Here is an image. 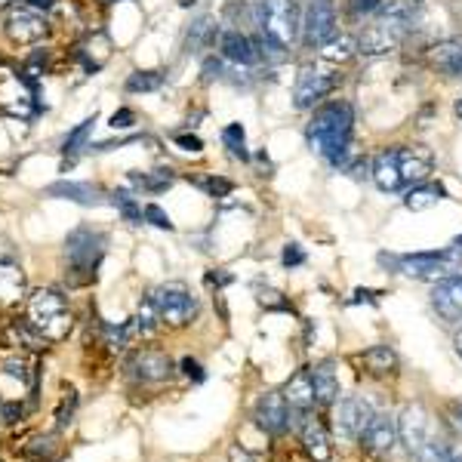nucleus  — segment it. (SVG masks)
Here are the masks:
<instances>
[{"instance_id": "f257e3e1", "label": "nucleus", "mask_w": 462, "mask_h": 462, "mask_svg": "<svg viewBox=\"0 0 462 462\" xmlns=\"http://www.w3.org/2000/svg\"><path fill=\"white\" fill-rule=\"evenodd\" d=\"M308 149L318 158H324L330 166L343 170L352 158V139H354V109L345 99H333L327 105L314 109L312 120L305 126Z\"/></svg>"}, {"instance_id": "f03ea898", "label": "nucleus", "mask_w": 462, "mask_h": 462, "mask_svg": "<svg viewBox=\"0 0 462 462\" xmlns=\"http://www.w3.org/2000/svg\"><path fill=\"white\" fill-rule=\"evenodd\" d=\"M259 35H265L284 50H293L303 37V12L296 0H259L256 6Z\"/></svg>"}, {"instance_id": "7ed1b4c3", "label": "nucleus", "mask_w": 462, "mask_h": 462, "mask_svg": "<svg viewBox=\"0 0 462 462\" xmlns=\"http://www.w3.org/2000/svg\"><path fill=\"white\" fill-rule=\"evenodd\" d=\"M462 269V244L453 240L444 250H428V253H407V256H398V272L407 274V278L417 280H441L450 278Z\"/></svg>"}, {"instance_id": "20e7f679", "label": "nucleus", "mask_w": 462, "mask_h": 462, "mask_svg": "<svg viewBox=\"0 0 462 462\" xmlns=\"http://www.w3.org/2000/svg\"><path fill=\"white\" fill-rule=\"evenodd\" d=\"M28 324L35 327L46 343L65 339L71 330L69 305H65V299L59 296L56 290H37L35 296L28 299Z\"/></svg>"}, {"instance_id": "39448f33", "label": "nucleus", "mask_w": 462, "mask_h": 462, "mask_svg": "<svg viewBox=\"0 0 462 462\" xmlns=\"http://www.w3.org/2000/svg\"><path fill=\"white\" fill-rule=\"evenodd\" d=\"M0 109L12 118L31 120L37 115V84L25 71L4 65L0 69Z\"/></svg>"}, {"instance_id": "423d86ee", "label": "nucleus", "mask_w": 462, "mask_h": 462, "mask_svg": "<svg viewBox=\"0 0 462 462\" xmlns=\"http://www.w3.org/2000/svg\"><path fill=\"white\" fill-rule=\"evenodd\" d=\"M105 253V234L96 231V229H86L80 225L65 238V256H69V265L71 272L77 274V284L80 280H93L96 278V269H99V259Z\"/></svg>"}, {"instance_id": "0eeeda50", "label": "nucleus", "mask_w": 462, "mask_h": 462, "mask_svg": "<svg viewBox=\"0 0 462 462\" xmlns=\"http://www.w3.org/2000/svg\"><path fill=\"white\" fill-rule=\"evenodd\" d=\"M413 31L417 28H410V25L401 22V19L377 12V19H373V22L358 35V53L361 56H385V53L398 50Z\"/></svg>"}, {"instance_id": "6e6552de", "label": "nucleus", "mask_w": 462, "mask_h": 462, "mask_svg": "<svg viewBox=\"0 0 462 462\" xmlns=\"http://www.w3.org/2000/svg\"><path fill=\"white\" fill-rule=\"evenodd\" d=\"M339 86V75L333 69H320V65H303L296 75V84H293V105L299 111H312L330 96Z\"/></svg>"}, {"instance_id": "1a4fd4ad", "label": "nucleus", "mask_w": 462, "mask_h": 462, "mask_svg": "<svg viewBox=\"0 0 462 462\" xmlns=\"http://www.w3.org/2000/svg\"><path fill=\"white\" fill-rule=\"evenodd\" d=\"M151 303H154V308H158L160 320L170 327L191 324L200 312L198 296H194L185 284H160L158 290L151 293Z\"/></svg>"}, {"instance_id": "9d476101", "label": "nucleus", "mask_w": 462, "mask_h": 462, "mask_svg": "<svg viewBox=\"0 0 462 462\" xmlns=\"http://www.w3.org/2000/svg\"><path fill=\"white\" fill-rule=\"evenodd\" d=\"M339 12L333 0H308L303 12V44L308 50H320L330 37H336Z\"/></svg>"}, {"instance_id": "9b49d317", "label": "nucleus", "mask_w": 462, "mask_h": 462, "mask_svg": "<svg viewBox=\"0 0 462 462\" xmlns=\"http://www.w3.org/2000/svg\"><path fill=\"white\" fill-rule=\"evenodd\" d=\"M373 407L370 401H364L361 394H348L336 404V410H333V426H336L339 438L345 441H361V434L367 432V426L373 423Z\"/></svg>"}, {"instance_id": "f8f14e48", "label": "nucleus", "mask_w": 462, "mask_h": 462, "mask_svg": "<svg viewBox=\"0 0 462 462\" xmlns=\"http://www.w3.org/2000/svg\"><path fill=\"white\" fill-rule=\"evenodd\" d=\"M4 28L12 44H37L50 31V19L44 16V10H35L28 4H16L6 12Z\"/></svg>"}, {"instance_id": "ddd939ff", "label": "nucleus", "mask_w": 462, "mask_h": 462, "mask_svg": "<svg viewBox=\"0 0 462 462\" xmlns=\"http://www.w3.org/2000/svg\"><path fill=\"white\" fill-rule=\"evenodd\" d=\"M253 419L263 428L265 434L278 438L290 428V404L280 392H265L263 398L256 401V410H253Z\"/></svg>"}, {"instance_id": "4468645a", "label": "nucleus", "mask_w": 462, "mask_h": 462, "mask_svg": "<svg viewBox=\"0 0 462 462\" xmlns=\"http://www.w3.org/2000/svg\"><path fill=\"white\" fill-rule=\"evenodd\" d=\"M398 149V166H401V179L407 185H419L428 179L434 166V154L426 149V145H394Z\"/></svg>"}, {"instance_id": "2eb2a0df", "label": "nucleus", "mask_w": 462, "mask_h": 462, "mask_svg": "<svg viewBox=\"0 0 462 462\" xmlns=\"http://www.w3.org/2000/svg\"><path fill=\"white\" fill-rule=\"evenodd\" d=\"M219 56H223L225 62L238 65V69H250V65L259 62L256 40L244 35L240 28H229L219 35Z\"/></svg>"}, {"instance_id": "dca6fc26", "label": "nucleus", "mask_w": 462, "mask_h": 462, "mask_svg": "<svg viewBox=\"0 0 462 462\" xmlns=\"http://www.w3.org/2000/svg\"><path fill=\"white\" fill-rule=\"evenodd\" d=\"M398 438L410 453H419L428 444V413L423 404L404 407L398 417Z\"/></svg>"}, {"instance_id": "f3484780", "label": "nucleus", "mask_w": 462, "mask_h": 462, "mask_svg": "<svg viewBox=\"0 0 462 462\" xmlns=\"http://www.w3.org/2000/svg\"><path fill=\"white\" fill-rule=\"evenodd\" d=\"M432 305L444 320H462V274H450L434 284Z\"/></svg>"}, {"instance_id": "a211bd4d", "label": "nucleus", "mask_w": 462, "mask_h": 462, "mask_svg": "<svg viewBox=\"0 0 462 462\" xmlns=\"http://www.w3.org/2000/svg\"><path fill=\"white\" fill-rule=\"evenodd\" d=\"M370 179L383 194H394L404 189V179H401V166H398V149H383L373 158Z\"/></svg>"}, {"instance_id": "6ab92c4d", "label": "nucleus", "mask_w": 462, "mask_h": 462, "mask_svg": "<svg viewBox=\"0 0 462 462\" xmlns=\"http://www.w3.org/2000/svg\"><path fill=\"white\" fill-rule=\"evenodd\" d=\"M428 62L434 71L444 77H459L462 80V37H447L428 50Z\"/></svg>"}, {"instance_id": "aec40b11", "label": "nucleus", "mask_w": 462, "mask_h": 462, "mask_svg": "<svg viewBox=\"0 0 462 462\" xmlns=\"http://www.w3.org/2000/svg\"><path fill=\"white\" fill-rule=\"evenodd\" d=\"M361 444L370 453H379V457L392 453V447L398 444V423L392 417H385V413H377L373 423L367 426V432L361 434Z\"/></svg>"}, {"instance_id": "412c9836", "label": "nucleus", "mask_w": 462, "mask_h": 462, "mask_svg": "<svg viewBox=\"0 0 462 462\" xmlns=\"http://www.w3.org/2000/svg\"><path fill=\"white\" fill-rule=\"evenodd\" d=\"M130 373L139 383H164L173 377V361L160 352H142L130 361Z\"/></svg>"}, {"instance_id": "4be33fe9", "label": "nucleus", "mask_w": 462, "mask_h": 462, "mask_svg": "<svg viewBox=\"0 0 462 462\" xmlns=\"http://www.w3.org/2000/svg\"><path fill=\"white\" fill-rule=\"evenodd\" d=\"M44 191H46V198H65V200H75V204H84V207L105 204V191L93 182H69V179H62V182L46 185Z\"/></svg>"}, {"instance_id": "5701e85b", "label": "nucleus", "mask_w": 462, "mask_h": 462, "mask_svg": "<svg viewBox=\"0 0 462 462\" xmlns=\"http://www.w3.org/2000/svg\"><path fill=\"white\" fill-rule=\"evenodd\" d=\"M284 398L287 404L293 407V410H312L314 404H318V398H314V379H312V370H296L290 379H287L284 385Z\"/></svg>"}, {"instance_id": "b1692460", "label": "nucleus", "mask_w": 462, "mask_h": 462, "mask_svg": "<svg viewBox=\"0 0 462 462\" xmlns=\"http://www.w3.org/2000/svg\"><path fill=\"white\" fill-rule=\"evenodd\" d=\"M312 379H314V398H318V404L320 407L336 404V398H339L336 364H333V361H320L318 367H312Z\"/></svg>"}, {"instance_id": "393cba45", "label": "nucleus", "mask_w": 462, "mask_h": 462, "mask_svg": "<svg viewBox=\"0 0 462 462\" xmlns=\"http://www.w3.org/2000/svg\"><path fill=\"white\" fill-rule=\"evenodd\" d=\"M299 432H303V447H305L308 457H312L314 462H330V457H333L330 434H327V428L320 426L318 419H305Z\"/></svg>"}, {"instance_id": "a878e982", "label": "nucleus", "mask_w": 462, "mask_h": 462, "mask_svg": "<svg viewBox=\"0 0 462 462\" xmlns=\"http://www.w3.org/2000/svg\"><path fill=\"white\" fill-rule=\"evenodd\" d=\"M447 198V189L441 182H432V179H426V182L419 185H410L404 194V207L413 213H423V210H432L434 204H441V200Z\"/></svg>"}, {"instance_id": "bb28decb", "label": "nucleus", "mask_w": 462, "mask_h": 462, "mask_svg": "<svg viewBox=\"0 0 462 462\" xmlns=\"http://www.w3.org/2000/svg\"><path fill=\"white\" fill-rule=\"evenodd\" d=\"M216 35H219V28H216V19H213V16L194 19V22L189 25V31H185V53L207 50V46L216 40Z\"/></svg>"}, {"instance_id": "cd10ccee", "label": "nucleus", "mask_w": 462, "mask_h": 462, "mask_svg": "<svg viewBox=\"0 0 462 462\" xmlns=\"http://www.w3.org/2000/svg\"><path fill=\"white\" fill-rule=\"evenodd\" d=\"M320 59L324 62H330V65H343L348 62V59L358 53V37H352V35H336V37H330L327 40L324 46H320Z\"/></svg>"}, {"instance_id": "c85d7f7f", "label": "nucleus", "mask_w": 462, "mask_h": 462, "mask_svg": "<svg viewBox=\"0 0 462 462\" xmlns=\"http://www.w3.org/2000/svg\"><path fill=\"white\" fill-rule=\"evenodd\" d=\"M130 182L149 194H160L176 182V173H173L170 166H158V170H151V173H130Z\"/></svg>"}, {"instance_id": "c756f323", "label": "nucleus", "mask_w": 462, "mask_h": 462, "mask_svg": "<svg viewBox=\"0 0 462 462\" xmlns=\"http://www.w3.org/2000/svg\"><path fill=\"white\" fill-rule=\"evenodd\" d=\"M25 290V278L19 272V265L0 263V303H16Z\"/></svg>"}, {"instance_id": "7c9ffc66", "label": "nucleus", "mask_w": 462, "mask_h": 462, "mask_svg": "<svg viewBox=\"0 0 462 462\" xmlns=\"http://www.w3.org/2000/svg\"><path fill=\"white\" fill-rule=\"evenodd\" d=\"M364 367L370 373H377V377H383V373H392L394 367H398V354L392 352L388 345H373V348H367L364 352Z\"/></svg>"}, {"instance_id": "2f4dec72", "label": "nucleus", "mask_w": 462, "mask_h": 462, "mask_svg": "<svg viewBox=\"0 0 462 462\" xmlns=\"http://www.w3.org/2000/svg\"><path fill=\"white\" fill-rule=\"evenodd\" d=\"M166 84L164 71H133L126 77V93H154Z\"/></svg>"}, {"instance_id": "473e14b6", "label": "nucleus", "mask_w": 462, "mask_h": 462, "mask_svg": "<svg viewBox=\"0 0 462 462\" xmlns=\"http://www.w3.org/2000/svg\"><path fill=\"white\" fill-rule=\"evenodd\" d=\"M223 145L229 149L231 158H238V160H247L250 158V151H247V136H244V126L240 124H229L223 130Z\"/></svg>"}, {"instance_id": "72a5a7b5", "label": "nucleus", "mask_w": 462, "mask_h": 462, "mask_svg": "<svg viewBox=\"0 0 462 462\" xmlns=\"http://www.w3.org/2000/svg\"><path fill=\"white\" fill-rule=\"evenodd\" d=\"M111 200H115V207L120 210V216L126 219V223H133V225H139L142 223V210H139V204H136V198H133L130 191L126 189H118L115 194H111Z\"/></svg>"}, {"instance_id": "f704fd0d", "label": "nucleus", "mask_w": 462, "mask_h": 462, "mask_svg": "<svg viewBox=\"0 0 462 462\" xmlns=\"http://www.w3.org/2000/svg\"><path fill=\"white\" fill-rule=\"evenodd\" d=\"M93 126H96V115L93 118H86L84 124H77L75 130L65 136V142H62V151L65 154H77L80 149L86 145V139H90V133H93Z\"/></svg>"}, {"instance_id": "c9c22d12", "label": "nucleus", "mask_w": 462, "mask_h": 462, "mask_svg": "<svg viewBox=\"0 0 462 462\" xmlns=\"http://www.w3.org/2000/svg\"><path fill=\"white\" fill-rule=\"evenodd\" d=\"M0 377H4V379H12V383H19L22 388L31 383V373H28V367H25L19 358L4 361V364H0Z\"/></svg>"}, {"instance_id": "e433bc0d", "label": "nucleus", "mask_w": 462, "mask_h": 462, "mask_svg": "<svg viewBox=\"0 0 462 462\" xmlns=\"http://www.w3.org/2000/svg\"><path fill=\"white\" fill-rule=\"evenodd\" d=\"M385 0H345V12L352 19H370L383 10Z\"/></svg>"}, {"instance_id": "4c0bfd02", "label": "nucleus", "mask_w": 462, "mask_h": 462, "mask_svg": "<svg viewBox=\"0 0 462 462\" xmlns=\"http://www.w3.org/2000/svg\"><path fill=\"white\" fill-rule=\"evenodd\" d=\"M198 185L210 194V198H229L234 189L231 179H225V176H204V179H198Z\"/></svg>"}, {"instance_id": "58836bf2", "label": "nucleus", "mask_w": 462, "mask_h": 462, "mask_svg": "<svg viewBox=\"0 0 462 462\" xmlns=\"http://www.w3.org/2000/svg\"><path fill=\"white\" fill-rule=\"evenodd\" d=\"M142 216H145V223H151L154 229H160V231H173V229H176V225H173V219L166 216V213L160 210L158 204H149V207H145Z\"/></svg>"}, {"instance_id": "ea45409f", "label": "nucleus", "mask_w": 462, "mask_h": 462, "mask_svg": "<svg viewBox=\"0 0 462 462\" xmlns=\"http://www.w3.org/2000/svg\"><path fill=\"white\" fill-rule=\"evenodd\" d=\"M280 263H284V269H299V265H305V250L299 244H287L280 253Z\"/></svg>"}, {"instance_id": "a19ab883", "label": "nucleus", "mask_w": 462, "mask_h": 462, "mask_svg": "<svg viewBox=\"0 0 462 462\" xmlns=\"http://www.w3.org/2000/svg\"><path fill=\"white\" fill-rule=\"evenodd\" d=\"M204 84H213V80H223L225 77V65H223V56H210V59H204Z\"/></svg>"}, {"instance_id": "79ce46f5", "label": "nucleus", "mask_w": 462, "mask_h": 462, "mask_svg": "<svg viewBox=\"0 0 462 462\" xmlns=\"http://www.w3.org/2000/svg\"><path fill=\"white\" fill-rule=\"evenodd\" d=\"M173 142H176L182 151H191V154L204 151V142H200L198 136H189V133H176V136H173Z\"/></svg>"}, {"instance_id": "37998d69", "label": "nucleus", "mask_w": 462, "mask_h": 462, "mask_svg": "<svg viewBox=\"0 0 462 462\" xmlns=\"http://www.w3.org/2000/svg\"><path fill=\"white\" fill-rule=\"evenodd\" d=\"M179 367H182V373H185V377H189V379H194V383H204V379H207L204 367H200L198 361H191V358H182V364H179Z\"/></svg>"}, {"instance_id": "c03bdc74", "label": "nucleus", "mask_w": 462, "mask_h": 462, "mask_svg": "<svg viewBox=\"0 0 462 462\" xmlns=\"http://www.w3.org/2000/svg\"><path fill=\"white\" fill-rule=\"evenodd\" d=\"M259 303H263L265 308H280V312H290V303H287V299H280V293H274V290H265L263 296H259Z\"/></svg>"}, {"instance_id": "a18cd8bd", "label": "nucleus", "mask_w": 462, "mask_h": 462, "mask_svg": "<svg viewBox=\"0 0 462 462\" xmlns=\"http://www.w3.org/2000/svg\"><path fill=\"white\" fill-rule=\"evenodd\" d=\"M136 124V115H133L130 109H120V111H115V118H111V126H115V130H126V126H133Z\"/></svg>"}, {"instance_id": "49530a36", "label": "nucleus", "mask_w": 462, "mask_h": 462, "mask_svg": "<svg viewBox=\"0 0 462 462\" xmlns=\"http://www.w3.org/2000/svg\"><path fill=\"white\" fill-rule=\"evenodd\" d=\"M229 462H263V459H259L256 453L244 450V447H231V450H229Z\"/></svg>"}, {"instance_id": "de8ad7c7", "label": "nucleus", "mask_w": 462, "mask_h": 462, "mask_svg": "<svg viewBox=\"0 0 462 462\" xmlns=\"http://www.w3.org/2000/svg\"><path fill=\"white\" fill-rule=\"evenodd\" d=\"M75 404H77V398H75V394H71V398L69 401H65V404H62V410H59V426H69V417H71V410H75Z\"/></svg>"}, {"instance_id": "09e8293b", "label": "nucleus", "mask_w": 462, "mask_h": 462, "mask_svg": "<svg viewBox=\"0 0 462 462\" xmlns=\"http://www.w3.org/2000/svg\"><path fill=\"white\" fill-rule=\"evenodd\" d=\"M16 417H22V407H19V404H4V419H6V423H16Z\"/></svg>"}, {"instance_id": "8fccbe9b", "label": "nucleus", "mask_w": 462, "mask_h": 462, "mask_svg": "<svg viewBox=\"0 0 462 462\" xmlns=\"http://www.w3.org/2000/svg\"><path fill=\"white\" fill-rule=\"evenodd\" d=\"M352 303H377V293L373 290H354Z\"/></svg>"}, {"instance_id": "3c124183", "label": "nucleus", "mask_w": 462, "mask_h": 462, "mask_svg": "<svg viewBox=\"0 0 462 462\" xmlns=\"http://www.w3.org/2000/svg\"><path fill=\"white\" fill-rule=\"evenodd\" d=\"M19 4H28V6H35V10H53L56 0H19Z\"/></svg>"}, {"instance_id": "603ef678", "label": "nucleus", "mask_w": 462, "mask_h": 462, "mask_svg": "<svg viewBox=\"0 0 462 462\" xmlns=\"http://www.w3.org/2000/svg\"><path fill=\"white\" fill-rule=\"evenodd\" d=\"M447 453H450V462H462V444H447Z\"/></svg>"}, {"instance_id": "864d4df0", "label": "nucleus", "mask_w": 462, "mask_h": 462, "mask_svg": "<svg viewBox=\"0 0 462 462\" xmlns=\"http://www.w3.org/2000/svg\"><path fill=\"white\" fill-rule=\"evenodd\" d=\"M210 284H219V287H223V284H231V274H223V272H219V274H210Z\"/></svg>"}, {"instance_id": "5fc2aeb1", "label": "nucleus", "mask_w": 462, "mask_h": 462, "mask_svg": "<svg viewBox=\"0 0 462 462\" xmlns=\"http://www.w3.org/2000/svg\"><path fill=\"white\" fill-rule=\"evenodd\" d=\"M453 111H457V118H462V96L457 99V105H453Z\"/></svg>"}, {"instance_id": "6e6d98bb", "label": "nucleus", "mask_w": 462, "mask_h": 462, "mask_svg": "<svg viewBox=\"0 0 462 462\" xmlns=\"http://www.w3.org/2000/svg\"><path fill=\"white\" fill-rule=\"evenodd\" d=\"M457 352H459V358H462V330L457 333Z\"/></svg>"}, {"instance_id": "4d7b16f0", "label": "nucleus", "mask_w": 462, "mask_h": 462, "mask_svg": "<svg viewBox=\"0 0 462 462\" xmlns=\"http://www.w3.org/2000/svg\"><path fill=\"white\" fill-rule=\"evenodd\" d=\"M453 413H457V419H459V423H462V404H457V407H453Z\"/></svg>"}, {"instance_id": "13d9d810", "label": "nucleus", "mask_w": 462, "mask_h": 462, "mask_svg": "<svg viewBox=\"0 0 462 462\" xmlns=\"http://www.w3.org/2000/svg\"><path fill=\"white\" fill-rule=\"evenodd\" d=\"M179 4H182V6H194V0H179Z\"/></svg>"}, {"instance_id": "bf43d9fd", "label": "nucleus", "mask_w": 462, "mask_h": 462, "mask_svg": "<svg viewBox=\"0 0 462 462\" xmlns=\"http://www.w3.org/2000/svg\"><path fill=\"white\" fill-rule=\"evenodd\" d=\"M6 4H10V0H0V6H6Z\"/></svg>"}]
</instances>
